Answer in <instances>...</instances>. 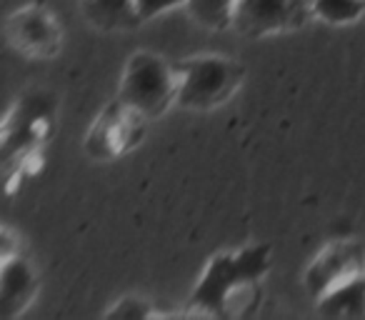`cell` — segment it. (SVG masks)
I'll return each mask as SVG.
<instances>
[{"label": "cell", "instance_id": "6da1fadb", "mask_svg": "<svg viewBox=\"0 0 365 320\" xmlns=\"http://www.w3.org/2000/svg\"><path fill=\"white\" fill-rule=\"evenodd\" d=\"M178 98V71L153 53H135L120 83V103L143 118H155Z\"/></svg>", "mask_w": 365, "mask_h": 320}, {"label": "cell", "instance_id": "7a4b0ae2", "mask_svg": "<svg viewBox=\"0 0 365 320\" xmlns=\"http://www.w3.org/2000/svg\"><path fill=\"white\" fill-rule=\"evenodd\" d=\"M178 71V98L175 103L193 110H205L228 100L240 83V68L228 58L205 56L180 63Z\"/></svg>", "mask_w": 365, "mask_h": 320}, {"label": "cell", "instance_id": "3957f363", "mask_svg": "<svg viewBox=\"0 0 365 320\" xmlns=\"http://www.w3.org/2000/svg\"><path fill=\"white\" fill-rule=\"evenodd\" d=\"M310 13L308 0H238L233 23L245 36L285 31Z\"/></svg>", "mask_w": 365, "mask_h": 320}, {"label": "cell", "instance_id": "277c9868", "mask_svg": "<svg viewBox=\"0 0 365 320\" xmlns=\"http://www.w3.org/2000/svg\"><path fill=\"white\" fill-rule=\"evenodd\" d=\"M360 273H365L363 248L355 243H333L313 260L305 273V285L315 298H320L338 283Z\"/></svg>", "mask_w": 365, "mask_h": 320}, {"label": "cell", "instance_id": "5b68a950", "mask_svg": "<svg viewBox=\"0 0 365 320\" xmlns=\"http://www.w3.org/2000/svg\"><path fill=\"white\" fill-rule=\"evenodd\" d=\"M38 293V275L21 255L0 260V318H16L33 303Z\"/></svg>", "mask_w": 365, "mask_h": 320}, {"label": "cell", "instance_id": "8992f818", "mask_svg": "<svg viewBox=\"0 0 365 320\" xmlns=\"http://www.w3.org/2000/svg\"><path fill=\"white\" fill-rule=\"evenodd\" d=\"M240 285L238 270H235L233 253L215 255L203 273V280L190 295V303L200 313H223V303L228 293Z\"/></svg>", "mask_w": 365, "mask_h": 320}, {"label": "cell", "instance_id": "52a82bcc", "mask_svg": "<svg viewBox=\"0 0 365 320\" xmlns=\"http://www.w3.org/2000/svg\"><path fill=\"white\" fill-rule=\"evenodd\" d=\"M318 313L328 318H363L365 315V273L343 280L318 298Z\"/></svg>", "mask_w": 365, "mask_h": 320}, {"label": "cell", "instance_id": "ba28073f", "mask_svg": "<svg viewBox=\"0 0 365 320\" xmlns=\"http://www.w3.org/2000/svg\"><path fill=\"white\" fill-rule=\"evenodd\" d=\"M83 13L101 31H128L143 23L135 13V0H83Z\"/></svg>", "mask_w": 365, "mask_h": 320}, {"label": "cell", "instance_id": "9c48e42d", "mask_svg": "<svg viewBox=\"0 0 365 320\" xmlns=\"http://www.w3.org/2000/svg\"><path fill=\"white\" fill-rule=\"evenodd\" d=\"M11 28H13V38H16L18 46L28 48V51H36V53H41L46 46H53L58 38V31L51 23V18L43 16L36 8L23 11L21 16L13 18Z\"/></svg>", "mask_w": 365, "mask_h": 320}, {"label": "cell", "instance_id": "30bf717a", "mask_svg": "<svg viewBox=\"0 0 365 320\" xmlns=\"http://www.w3.org/2000/svg\"><path fill=\"white\" fill-rule=\"evenodd\" d=\"M190 18L210 31H223L233 23L238 0H185Z\"/></svg>", "mask_w": 365, "mask_h": 320}, {"label": "cell", "instance_id": "8fae6325", "mask_svg": "<svg viewBox=\"0 0 365 320\" xmlns=\"http://www.w3.org/2000/svg\"><path fill=\"white\" fill-rule=\"evenodd\" d=\"M310 13L330 26H343L363 16L365 0H310Z\"/></svg>", "mask_w": 365, "mask_h": 320}, {"label": "cell", "instance_id": "7c38bea8", "mask_svg": "<svg viewBox=\"0 0 365 320\" xmlns=\"http://www.w3.org/2000/svg\"><path fill=\"white\" fill-rule=\"evenodd\" d=\"M270 248L268 245H248V248L233 253L235 270H238L240 283H258V278H263L270 263Z\"/></svg>", "mask_w": 365, "mask_h": 320}, {"label": "cell", "instance_id": "4fadbf2b", "mask_svg": "<svg viewBox=\"0 0 365 320\" xmlns=\"http://www.w3.org/2000/svg\"><path fill=\"white\" fill-rule=\"evenodd\" d=\"M150 315L153 308L143 298H123L108 310V318H120V320H140V318H150Z\"/></svg>", "mask_w": 365, "mask_h": 320}, {"label": "cell", "instance_id": "5bb4252c", "mask_svg": "<svg viewBox=\"0 0 365 320\" xmlns=\"http://www.w3.org/2000/svg\"><path fill=\"white\" fill-rule=\"evenodd\" d=\"M178 6H185V0H135V13L140 21H150Z\"/></svg>", "mask_w": 365, "mask_h": 320}, {"label": "cell", "instance_id": "9a60e30c", "mask_svg": "<svg viewBox=\"0 0 365 320\" xmlns=\"http://www.w3.org/2000/svg\"><path fill=\"white\" fill-rule=\"evenodd\" d=\"M11 255H18V238L11 230L0 228V260L11 258Z\"/></svg>", "mask_w": 365, "mask_h": 320}, {"label": "cell", "instance_id": "2e32d148", "mask_svg": "<svg viewBox=\"0 0 365 320\" xmlns=\"http://www.w3.org/2000/svg\"><path fill=\"white\" fill-rule=\"evenodd\" d=\"M308 3H310V0H308Z\"/></svg>", "mask_w": 365, "mask_h": 320}]
</instances>
